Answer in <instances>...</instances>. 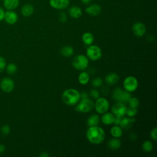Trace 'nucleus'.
I'll list each match as a JSON object with an SVG mask.
<instances>
[{
    "label": "nucleus",
    "instance_id": "nucleus-1",
    "mask_svg": "<svg viewBox=\"0 0 157 157\" xmlns=\"http://www.w3.org/2000/svg\"><path fill=\"white\" fill-rule=\"evenodd\" d=\"M86 135L87 139L93 144H99L105 138L104 131L97 126H90L86 131Z\"/></svg>",
    "mask_w": 157,
    "mask_h": 157
},
{
    "label": "nucleus",
    "instance_id": "nucleus-2",
    "mask_svg": "<svg viewBox=\"0 0 157 157\" xmlns=\"http://www.w3.org/2000/svg\"><path fill=\"white\" fill-rule=\"evenodd\" d=\"M61 98L66 105H74L80 99V93L75 89L69 88L63 93Z\"/></svg>",
    "mask_w": 157,
    "mask_h": 157
},
{
    "label": "nucleus",
    "instance_id": "nucleus-3",
    "mask_svg": "<svg viewBox=\"0 0 157 157\" xmlns=\"http://www.w3.org/2000/svg\"><path fill=\"white\" fill-rule=\"evenodd\" d=\"M112 96L117 102L126 104L131 97V95L129 92L126 90H123L120 88H116L113 92Z\"/></svg>",
    "mask_w": 157,
    "mask_h": 157
},
{
    "label": "nucleus",
    "instance_id": "nucleus-4",
    "mask_svg": "<svg viewBox=\"0 0 157 157\" xmlns=\"http://www.w3.org/2000/svg\"><path fill=\"white\" fill-rule=\"evenodd\" d=\"M88 59L86 56L83 55H78L74 57L72 60V66L77 69L80 71H83L88 66Z\"/></svg>",
    "mask_w": 157,
    "mask_h": 157
},
{
    "label": "nucleus",
    "instance_id": "nucleus-5",
    "mask_svg": "<svg viewBox=\"0 0 157 157\" xmlns=\"http://www.w3.org/2000/svg\"><path fill=\"white\" fill-rule=\"evenodd\" d=\"M86 55L92 61L99 59L102 56V51L99 47L95 45H90L86 48Z\"/></svg>",
    "mask_w": 157,
    "mask_h": 157
},
{
    "label": "nucleus",
    "instance_id": "nucleus-6",
    "mask_svg": "<svg viewBox=\"0 0 157 157\" xmlns=\"http://www.w3.org/2000/svg\"><path fill=\"white\" fill-rule=\"evenodd\" d=\"M94 102L90 99H82L79 104L76 106L75 110L79 112L86 113L91 111L94 108Z\"/></svg>",
    "mask_w": 157,
    "mask_h": 157
},
{
    "label": "nucleus",
    "instance_id": "nucleus-7",
    "mask_svg": "<svg viewBox=\"0 0 157 157\" xmlns=\"http://www.w3.org/2000/svg\"><path fill=\"white\" fill-rule=\"evenodd\" d=\"M123 87L128 92H132L136 90L138 87V81L134 76H128L125 78L123 82Z\"/></svg>",
    "mask_w": 157,
    "mask_h": 157
},
{
    "label": "nucleus",
    "instance_id": "nucleus-8",
    "mask_svg": "<svg viewBox=\"0 0 157 157\" xmlns=\"http://www.w3.org/2000/svg\"><path fill=\"white\" fill-rule=\"evenodd\" d=\"M96 111L100 113L106 112L109 108V102L107 99L104 98H98L94 105Z\"/></svg>",
    "mask_w": 157,
    "mask_h": 157
},
{
    "label": "nucleus",
    "instance_id": "nucleus-9",
    "mask_svg": "<svg viewBox=\"0 0 157 157\" xmlns=\"http://www.w3.org/2000/svg\"><path fill=\"white\" fill-rule=\"evenodd\" d=\"M111 110L115 116L123 117L126 113L127 107L125 104L117 102L112 107Z\"/></svg>",
    "mask_w": 157,
    "mask_h": 157
},
{
    "label": "nucleus",
    "instance_id": "nucleus-10",
    "mask_svg": "<svg viewBox=\"0 0 157 157\" xmlns=\"http://www.w3.org/2000/svg\"><path fill=\"white\" fill-rule=\"evenodd\" d=\"M14 86V82L10 78L4 77L0 83L1 89L6 93H10L12 91Z\"/></svg>",
    "mask_w": 157,
    "mask_h": 157
},
{
    "label": "nucleus",
    "instance_id": "nucleus-11",
    "mask_svg": "<svg viewBox=\"0 0 157 157\" xmlns=\"http://www.w3.org/2000/svg\"><path fill=\"white\" fill-rule=\"evenodd\" d=\"M132 30L135 36L137 37H142L145 33L146 28L144 23L141 22H136L133 25Z\"/></svg>",
    "mask_w": 157,
    "mask_h": 157
},
{
    "label": "nucleus",
    "instance_id": "nucleus-12",
    "mask_svg": "<svg viewBox=\"0 0 157 157\" xmlns=\"http://www.w3.org/2000/svg\"><path fill=\"white\" fill-rule=\"evenodd\" d=\"M49 2L53 8L58 10H62L68 7L69 0H50Z\"/></svg>",
    "mask_w": 157,
    "mask_h": 157
},
{
    "label": "nucleus",
    "instance_id": "nucleus-13",
    "mask_svg": "<svg viewBox=\"0 0 157 157\" xmlns=\"http://www.w3.org/2000/svg\"><path fill=\"white\" fill-rule=\"evenodd\" d=\"M4 19L8 24L13 25L18 20V15L15 12L12 10H9L5 12Z\"/></svg>",
    "mask_w": 157,
    "mask_h": 157
},
{
    "label": "nucleus",
    "instance_id": "nucleus-14",
    "mask_svg": "<svg viewBox=\"0 0 157 157\" xmlns=\"http://www.w3.org/2000/svg\"><path fill=\"white\" fill-rule=\"evenodd\" d=\"M86 12L91 16L98 15L101 12V7L97 4H93L88 6L85 9Z\"/></svg>",
    "mask_w": 157,
    "mask_h": 157
},
{
    "label": "nucleus",
    "instance_id": "nucleus-15",
    "mask_svg": "<svg viewBox=\"0 0 157 157\" xmlns=\"http://www.w3.org/2000/svg\"><path fill=\"white\" fill-rule=\"evenodd\" d=\"M134 121H135V119L132 117V118L124 117L123 118H121L119 125L121 129H128L131 127V126L132 125Z\"/></svg>",
    "mask_w": 157,
    "mask_h": 157
},
{
    "label": "nucleus",
    "instance_id": "nucleus-16",
    "mask_svg": "<svg viewBox=\"0 0 157 157\" xmlns=\"http://www.w3.org/2000/svg\"><path fill=\"white\" fill-rule=\"evenodd\" d=\"M114 118L115 115L113 113L106 112L103 113V115L101 117V121L105 125H109L113 123Z\"/></svg>",
    "mask_w": 157,
    "mask_h": 157
},
{
    "label": "nucleus",
    "instance_id": "nucleus-17",
    "mask_svg": "<svg viewBox=\"0 0 157 157\" xmlns=\"http://www.w3.org/2000/svg\"><path fill=\"white\" fill-rule=\"evenodd\" d=\"M119 80V76L115 72H111L105 77V82L108 85H113Z\"/></svg>",
    "mask_w": 157,
    "mask_h": 157
},
{
    "label": "nucleus",
    "instance_id": "nucleus-18",
    "mask_svg": "<svg viewBox=\"0 0 157 157\" xmlns=\"http://www.w3.org/2000/svg\"><path fill=\"white\" fill-rule=\"evenodd\" d=\"M69 14L71 17L74 18H78L81 17L82 14V11L78 6H74L69 8Z\"/></svg>",
    "mask_w": 157,
    "mask_h": 157
},
{
    "label": "nucleus",
    "instance_id": "nucleus-19",
    "mask_svg": "<svg viewBox=\"0 0 157 157\" xmlns=\"http://www.w3.org/2000/svg\"><path fill=\"white\" fill-rule=\"evenodd\" d=\"M34 12V7L31 4H25L21 10V12L22 15L25 17H29L31 16Z\"/></svg>",
    "mask_w": 157,
    "mask_h": 157
},
{
    "label": "nucleus",
    "instance_id": "nucleus-20",
    "mask_svg": "<svg viewBox=\"0 0 157 157\" xmlns=\"http://www.w3.org/2000/svg\"><path fill=\"white\" fill-rule=\"evenodd\" d=\"M19 5V0H4V6L8 10L16 9Z\"/></svg>",
    "mask_w": 157,
    "mask_h": 157
},
{
    "label": "nucleus",
    "instance_id": "nucleus-21",
    "mask_svg": "<svg viewBox=\"0 0 157 157\" xmlns=\"http://www.w3.org/2000/svg\"><path fill=\"white\" fill-rule=\"evenodd\" d=\"M99 117L98 115L93 114L91 115V116L89 117L86 121V124L88 126H97L99 123Z\"/></svg>",
    "mask_w": 157,
    "mask_h": 157
},
{
    "label": "nucleus",
    "instance_id": "nucleus-22",
    "mask_svg": "<svg viewBox=\"0 0 157 157\" xmlns=\"http://www.w3.org/2000/svg\"><path fill=\"white\" fill-rule=\"evenodd\" d=\"M82 41L83 43L87 45H91L94 41V37L93 35L89 32L85 33L82 37Z\"/></svg>",
    "mask_w": 157,
    "mask_h": 157
},
{
    "label": "nucleus",
    "instance_id": "nucleus-23",
    "mask_svg": "<svg viewBox=\"0 0 157 157\" xmlns=\"http://www.w3.org/2000/svg\"><path fill=\"white\" fill-rule=\"evenodd\" d=\"M108 147L112 150H117L121 146V141L117 139V137L110 139L108 144H107Z\"/></svg>",
    "mask_w": 157,
    "mask_h": 157
},
{
    "label": "nucleus",
    "instance_id": "nucleus-24",
    "mask_svg": "<svg viewBox=\"0 0 157 157\" xmlns=\"http://www.w3.org/2000/svg\"><path fill=\"white\" fill-rule=\"evenodd\" d=\"M74 48L71 46H64L61 48L60 53L62 56L65 57H69L74 54Z\"/></svg>",
    "mask_w": 157,
    "mask_h": 157
},
{
    "label": "nucleus",
    "instance_id": "nucleus-25",
    "mask_svg": "<svg viewBox=\"0 0 157 157\" xmlns=\"http://www.w3.org/2000/svg\"><path fill=\"white\" fill-rule=\"evenodd\" d=\"M90 80V75L86 72H82L78 77V80L79 83L82 85H86L88 83Z\"/></svg>",
    "mask_w": 157,
    "mask_h": 157
},
{
    "label": "nucleus",
    "instance_id": "nucleus-26",
    "mask_svg": "<svg viewBox=\"0 0 157 157\" xmlns=\"http://www.w3.org/2000/svg\"><path fill=\"white\" fill-rule=\"evenodd\" d=\"M110 134L114 137H120L123 134L122 129L118 125H115L111 128Z\"/></svg>",
    "mask_w": 157,
    "mask_h": 157
},
{
    "label": "nucleus",
    "instance_id": "nucleus-27",
    "mask_svg": "<svg viewBox=\"0 0 157 157\" xmlns=\"http://www.w3.org/2000/svg\"><path fill=\"white\" fill-rule=\"evenodd\" d=\"M142 149L145 152H150L153 149V144L150 140H145L142 144Z\"/></svg>",
    "mask_w": 157,
    "mask_h": 157
},
{
    "label": "nucleus",
    "instance_id": "nucleus-28",
    "mask_svg": "<svg viewBox=\"0 0 157 157\" xmlns=\"http://www.w3.org/2000/svg\"><path fill=\"white\" fill-rule=\"evenodd\" d=\"M6 67V71L9 74H13L17 71V66L14 63H9Z\"/></svg>",
    "mask_w": 157,
    "mask_h": 157
},
{
    "label": "nucleus",
    "instance_id": "nucleus-29",
    "mask_svg": "<svg viewBox=\"0 0 157 157\" xmlns=\"http://www.w3.org/2000/svg\"><path fill=\"white\" fill-rule=\"evenodd\" d=\"M128 102L129 103V107H134V108H137L139 105V101L137 98L135 97H131L128 100Z\"/></svg>",
    "mask_w": 157,
    "mask_h": 157
},
{
    "label": "nucleus",
    "instance_id": "nucleus-30",
    "mask_svg": "<svg viewBox=\"0 0 157 157\" xmlns=\"http://www.w3.org/2000/svg\"><path fill=\"white\" fill-rule=\"evenodd\" d=\"M137 108H134L129 106V107L127 108L126 114H127L129 117H134L137 114Z\"/></svg>",
    "mask_w": 157,
    "mask_h": 157
},
{
    "label": "nucleus",
    "instance_id": "nucleus-31",
    "mask_svg": "<svg viewBox=\"0 0 157 157\" xmlns=\"http://www.w3.org/2000/svg\"><path fill=\"white\" fill-rule=\"evenodd\" d=\"M91 84L94 87H99L102 84V80L100 77H97L92 80Z\"/></svg>",
    "mask_w": 157,
    "mask_h": 157
},
{
    "label": "nucleus",
    "instance_id": "nucleus-32",
    "mask_svg": "<svg viewBox=\"0 0 157 157\" xmlns=\"http://www.w3.org/2000/svg\"><path fill=\"white\" fill-rule=\"evenodd\" d=\"M1 131L2 134L4 135H8L10 132V126L7 124L3 125L1 128Z\"/></svg>",
    "mask_w": 157,
    "mask_h": 157
},
{
    "label": "nucleus",
    "instance_id": "nucleus-33",
    "mask_svg": "<svg viewBox=\"0 0 157 157\" xmlns=\"http://www.w3.org/2000/svg\"><path fill=\"white\" fill-rule=\"evenodd\" d=\"M6 67V61L5 59L0 56V72H2Z\"/></svg>",
    "mask_w": 157,
    "mask_h": 157
},
{
    "label": "nucleus",
    "instance_id": "nucleus-34",
    "mask_svg": "<svg viewBox=\"0 0 157 157\" xmlns=\"http://www.w3.org/2000/svg\"><path fill=\"white\" fill-rule=\"evenodd\" d=\"M90 95L91 98L97 99L98 98H99V93L98 90L94 89V90H91L90 92Z\"/></svg>",
    "mask_w": 157,
    "mask_h": 157
},
{
    "label": "nucleus",
    "instance_id": "nucleus-35",
    "mask_svg": "<svg viewBox=\"0 0 157 157\" xmlns=\"http://www.w3.org/2000/svg\"><path fill=\"white\" fill-rule=\"evenodd\" d=\"M58 18H59V20L62 22V23H64L67 20V16L66 15V13L63 12H61L59 14V16H58Z\"/></svg>",
    "mask_w": 157,
    "mask_h": 157
},
{
    "label": "nucleus",
    "instance_id": "nucleus-36",
    "mask_svg": "<svg viewBox=\"0 0 157 157\" xmlns=\"http://www.w3.org/2000/svg\"><path fill=\"white\" fill-rule=\"evenodd\" d=\"M150 136L152 139L154 140H157V129L156 128H154L150 132Z\"/></svg>",
    "mask_w": 157,
    "mask_h": 157
},
{
    "label": "nucleus",
    "instance_id": "nucleus-37",
    "mask_svg": "<svg viewBox=\"0 0 157 157\" xmlns=\"http://www.w3.org/2000/svg\"><path fill=\"white\" fill-rule=\"evenodd\" d=\"M121 118H122V117L115 116V118H114V121H113V123H114L115 125H119Z\"/></svg>",
    "mask_w": 157,
    "mask_h": 157
},
{
    "label": "nucleus",
    "instance_id": "nucleus-38",
    "mask_svg": "<svg viewBox=\"0 0 157 157\" xmlns=\"http://www.w3.org/2000/svg\"><path fill=\"white\" fill-rule=\"evenodd\" d=\"M4 14H5V12H4V9L0 7V21H1L2 20L4 19Z\"/></svg>",
    "mask_w": 157,
    "mask_h": 157
},
{
    "label": "nucleus",
    "instance_id": "nucleus-39",
    "mask_svg": "<svg viewBox=\"0 0 157 157\" xmlns=\"http://www.w3.org/2000/svg\"><path fill=\"white\" fill-rule=\"evenodd\" d=\"M88 98V94L86 92H82V93H80V98L81 99H85Z\"/></svg>",
    "mask_w": 157,
    "mask_h": 157
},
{
    "label": "nucleus",
    "instance_id": "nucleus-40",
    "mask_svg": "<svg viewBox=\"0 0 157 157\" xmlns=\"http://www.w3.org/2000/svg\"><path fill=\"white\" fill-rule=\"evenodd\" d=\"M5 151V147L2 144H0V154L2 153Z\"/></svg>",
    "mask_w": 157,
    "mask_h": 157
},
{
    "label": "nucleus",
    "instance_id": "nucleus-41",
    "mask_svg": "<svg viewBox=\"0 0 157 157\" xmlns=\"http://www.w3.org/2000/svg\"><path fill=\"white\" fill-rule=\"evenodd\" d=\"M83 4H89L91 1L92 0H81Z\"/></svg>",
    "mask_w": 157,
    "mask_h": 157
},
{
    "label": "nucleus",
    "instance_id": "nucleus-42",
    "mask_svg": "<svg viewBox=\"0 0 157 157\" xmlns=\"http://www.w3.org/2000/svg\"><path fill=\"white\" fill-rule=\"evenodd\" d=\"M48 156H49V155L47 152H42L40 155V156H41V157H48Z\"/></svg>",
    "mask_w": 157,
    "mask_h": 157
},
{
    "label": "nucleus",
    "instance_id": "nucleus-43",
    "mask_svg": "<svg viewBox=\"0 0 157 157\" xmlns=\"http://www.w3.org/2000/svg\"><path fill=\"white\" fill-rule=\"evenodd\" d=\"M0 1H1V0H0Z\"/></svg>",
    "mask_w": 157,
    "mask_h": 157
}]
</instances>
